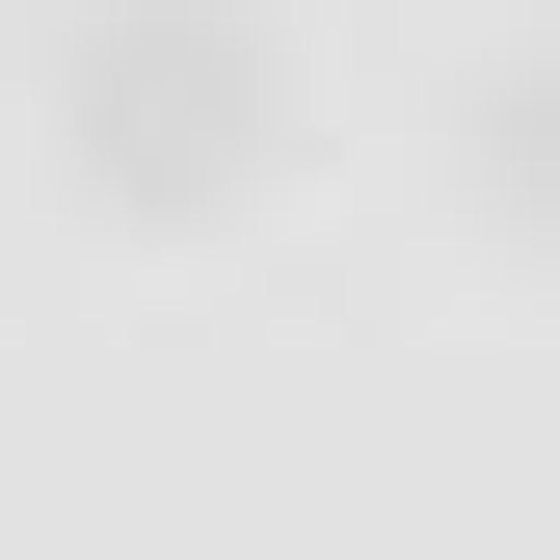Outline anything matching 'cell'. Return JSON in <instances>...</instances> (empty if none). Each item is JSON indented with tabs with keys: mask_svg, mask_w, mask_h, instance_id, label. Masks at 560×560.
Instances as JSON below:
<instances>
[{
	"mask_svg": "<svg viewBox=\"0 0 560 560\" xmlns=\"http://www.w3.org/2000/svg\"><path fill=\"white\" fill-rule=\"evenodd\" d=\"M54 161H81V214H241L294 161V27L267 0H81L54 27Z\"/></svg>",
	"mask_w": 560,
	"mask_h": 560,
	"instance_id": "cell-1",
	"label": "cell"
},
{
	"mask_svg": "<svg viewBox=\"0 0 560 560\" xmlns=\"http://www.w3.org/2000/svg\"><path fill=\"white\" fill-rule=\"evenodd\" d=\"M480 187H508V214L560 241V54H508V107H480Z\"/></svg>",
	"mask_w": 560,
	"mask_h": 560,
	"instance_id": "cell-2",
	"label": "cell"
}]
</instances>
